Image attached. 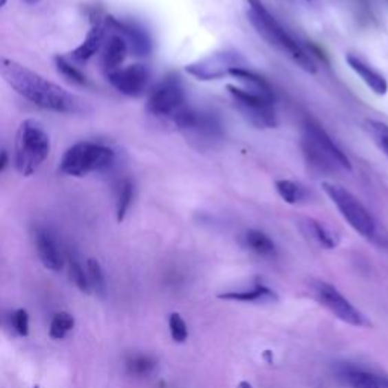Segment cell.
I'll return each instance as SVG.
<instances>
[{"mask_svg": "<svg viewBox=\"0 0 388 388\" xmlns=\"http://www.w3.org/2000/svg\"><path fill=\"white\" fill-rule=\"evenodd\" d=\"M185 107L184 88L177 78L164 79L149 96L147 111L158 117L173 118Z\"/></svg>", "mask_w": 388, "mask_h": 388, "instance_id": "10", "label": "cell"}, {"mask_svg": "<svg viewBox=\"0 0 388 388\" xmlns=\"http://www.w3.org/2000/svg\"><path fill=\"white\" fill-rule=\"evenodd\" d=\"M335 376L347 388H380L379 375L354 363H338L334 367Z\"/></svg>", "mask_w": 388, "mask_h": 388, "instance_id": "14", "label": "cell"}, {"mask_svg": "<svg viewBox=\"0 0 388 388\" xmlns=\"http://www.w3.org/2000/svg\"><path fill=\"white\" fill-rule=\"evenodd\" d=\"M228 91L230 97H233L237 109L255 128L270 129L278 125L273 96L249 91V89L230 84L228 85Z\"/></svg>", "mask_w": 388, "mask_h": 388, "instance_id": "7", "label": "cell"}, {"mask_svg": "<svg viewBox=\"0 0 388 388\" xmlns=\"http://www.w3.org/2000/svg\"><path fill=\"white\" fill-rule=\"evenodd\" d=\"M6 164H8V153L5 151H0V171L6 167Z\"/></svg>", "mask_w": 388, "mask_h": 388, "instance_id": "33", "label": "cell"}, {"mask_svg": "<svg viewBox=\"0 0 388 388\" xmlns=\"http://www.w3.org/2000/svg\"><path fill=\"white\" fill-rule=\"evenodd\" d=\"M5 5H6V0H0V8H3Z\"/></svg>", "mask_w": 388, "mask_h": 388, "instance_id": "36", "label": "cell"}, {"mask_svg": "<svg viewBox=\"0 0 388 388\" xmlns=\"http://www.w3.org/2000/svg\"><path fill=\"white\" fill-rule=\"evenodd\" d=\"M74 327V317L69 312H58L52 320L50 337L54 340H63Z\"/></svg>", "mask_w": 388, "mask_h": 388, "instance_id": "27", "label": "cell"}, {"mask_svg": "<svg viewBox=\"0 0 388 388\" xmlns=\"http://www.w3.org/2000/svg\"><path fill=\"white\" fill-rule=\"evenodd\" d=\"M35 388H40V387H35Z\"/></svg>", "mask_w": 388, "mask_h": 388, "instance_id": "37", "label": "cell"}, {"mask_svg": "<svg viewBox=\"0 0 388 388\" xmlns=\"http://www.w3.org/2000/svg\"><path fill=\"white\" fill-rule=\"evenodd\" d=\"M274 188L283 202L290 205L301 204L307 197V191L303 186L294 181H290V179H278L274 182Z\"/></svg>", "mask_w": 388, "mask_h": 388, "instance_id": "23", "label": "cell"}, {"mask_svg": "<svg viewBox=\"0 0 388 388\" xmlns=\"http://www.w3.org/2000/svg\"><path fill=\"white\" fill-rule=\"evenodd\" d=\"M173 120L179 129L197 141H213L222 136L219 118L211 113H204L185 105L173 117Z\"/></svg>", "mask_w": 388, "mask_h": 388, "instance_id": "9", "label": "cell"}, {"mask_svg": "<svg viewBox=\"0 0 388 388\" xmlns=\"http://www.w3.org/2000/svg\"><path fill=\"white\" fill-rule=\"evenodd\" d=\"M229 76H233L235 80L240 82L241 85L238 87H241L244 89H249V91H255L266 96H273L270 85H268L263 78L258 76L257 73L250 72L249 69H244V67H235V69L229 72Z\"/></svg>", "mask_w": 388, "mask_h": 388, "instance_id": "22", "label": "cell"}, {"mask_svg": "<svg viewBox=\"0 0 388 388\" xmlns=\"http://www.w3.org/2000/svg\"><path fill=\"white\" fill-rule=\"evenodd\" d=\"M365 126H367L370 137L379 147V151L388 158V125L378 120H367Z\"/></svg>", "mask_w": 388, "mask_h": 388, "instance_id": "28", "label": "cell"}, {"mask_svg": "<svg viewBox=\"0 0 388 388\" xmlns=\"http://www.w3.org/2000/svg\"><path fill=\"white\" fill-rule=\"evenodd\" d=\"M235 67H243L241 59L234 52H219L199 61L188 64L185 70L199 80H217L229 76V72Z\"/></svg>", "mask_w": 388, "mask_h": 388, "instance_id": "11", "label": "cell"}, {"mask_svg": "<svg viewBox=\"0 0 388 388\" xmlns=\"http://www.w3.org/2000/svg\"><path fill=\"white\" fill-rule=\"evenodd\" d=\"M50 152L49 136L35 120L20 125L16 143V166L21 176H32Z\"/></svg>", "mask_w": 388, "mask_h": 388, "instance_id": "4", "label": "cell"}, {"mask_svg": "<svg viewBox=\"0 0 388 388\" xmlns=\"http://www.w3.org/2000/svg\"><path fill=\"white\" fill-rule=\"evenodd\" d=\"M14 330L17 331L20 337H28L29 335V316L26 310H17L12 314Z\"/></svg>", "mask_w": 388, "mask_h": 388, "instance_id": "32", "label": "cell"}, {"mask_svg": "<svg viewBox=\"0 0 388 388\" xmlns=\"http://www.w3.org/2000/svg\"><path fill=\"white\" fill-rule=\"evenodd\" d=\"M107 36V28L105 25H102L100 21H94L93 29L88 32L85 36V40L82 41L79 46L72 52V56L74 61L85 63L88 59H91L97 52L103 47V43H105Z\"/></svg>", "mask_w": 388, "mask_h": 388, "instance_id": "17", "label": "cell"}, {"mask_svg": "<svg viewBox=\"0 0 388 388\" xmlns=\"http://www.w3.org/2000/svg\"><path fill=\"white\" fill-rule=\"evenodd\" d=\"M87 274H88L91 290L94 288L97 291V294L105 297V294H107V279H105V273H103L99 261L94 259V258H89L87 261Z\"/></svg>", "mask_w": 388, "mask_h": 388, "instance_id": "26", "label": "cell"}, {"mask_svg": "<svg viewBox=\"0 0 388 388\" xmlns=\"http://www.w3.org/2000/svg\"><path fill=\"white\" fill-rule=\"evenodd\" d=\"M133 200V184L129 179H125L118 184L117 190V222H123L126 214H128L129 208Z\"/></svg>", "mask_w": 388, "mask_h": 388, "instance_id": "25", "label": "cell"}, {"mask_svg": "<svg viewBox=\"0 0 388 388\" xmlns=\"http://www.w3.org/2000/svg\"><path fill=\"white\" fill-rule=\"evenodd\" d=\"M346 63L349 64L350 69H352L358 76L361 78V80L371 89L373 93L378 96H385L388 93L387 79L378 70L373 69L371 65L363 61L361 58H358L355 55H347Z\"/></svg>", "mask_w": 388, "mask_h": 388, "instance_id": "16", "label": "cell"}, {"mask_svg": "<svg viewBox=\"0 0 388 388\" xmlns=\"http://www.w3.org/2000/svg\"><path fill=\"white\" fill-rule=\"evenodd\" d=\"M301 226L303 233L307 234L311 240H314L319 246H322L325 249H335L340 243V237L335 234L332 229H330L326 225H323L322 222L316 219H303Z\"/></svg>", "mask_w": 388, "mask_h": 388, "instance_id": "20", "label": "cell"}, {"mask_svg": "<svg viewBox=\"0 0 388 388\" xmlns=\"http://www.w3.org/2000/svg\"><path fill=\"white\" fill-rule=\"evenodd\" d=\"M156 360L152 355H133L131 356L128 361H126V369H128V373L132 376L137 378H144L149 376L151 373H153V370L156 369Z\"/></svg>", "mask_w": 388, "mask_h": 388, "instance_id": "24", "label": "cell"}, {"mask_svg": "<svg viewBox=\"0 0 388 388\" xmlns=\"http://www.w3.org/2000/svg\"><path fill=\"white\" fill-rule=\"evenodd\" d=\"M69 266H70V278L74 283H76V287L82 291V293H85V294L91 293V285H89L88 274L85 273L84 267H82L78 258L73 257L72 253L69 257Z\"/></svg>", "mask_w": 388, "mask_h": 388, "instance_id": "29", "label": "cell"}, {"mask_svg": "<svg viewBox=\"0 0 388 388\" xmlns=\"http://www.w3.org/2000/svg\"><path fill=\"white\" fill-rule=\"evenodd\" d=\"M116 161V152L103 144L82 141L72 146L59 162L64 175L82 177L96 171L108 170Z\"/></svg>", "mask_w": 388, "mask_h": 388, "instance_id": "5", "label": "cell"}, {"mask_svg": "<svg viewBox=\"0 0 388 388\" xmlns=\"http://www.w3.org/2000/svg\"><path fill=\"white\" fill-rule=\"evenodd\" d=\"M170 335L175 343H185L188 338V327H186L185 320L179 312H171L169 317Z\"/></svg>", "mask_w": 388, "mask_h": 388, "instance_id": "31", "label": "cell"}, {"mask_svg": "<svg viewBox=\"0 0 388 388\" xmlns=\"http://www.w3.org/2000/svg\"><path fill=\"white\" fill-rule=\"evenodd\" d=\"M237 388H252V384L248 382V380H241V382L238 384Z\"/></svg>", "mask_w": 388, "mask_h": 388, "instance_id": "35", "label": "cell"}, {"mask_svg": "<svg viewBox=\"0 0 388 388\" xmlns=\"http://www.w3.org/2000/svg\"><path fill=\"white\" fill-rule=\"evenodd\" d=\"M380 388H388V376H379Z\"/></svg>", "mask_w": 388, "mask_h": 388, "instance_id": "34", "label": "cell"}, {"mask_svg": "<svg viewBox=\"0 0 388 388\" xmlns=\"http://www.w3.org/2000/svg\"><path fill=\"white\" fill-rule=\"evenodd\" d=\"M128 43L125 41L122 35L113 34L108 40H105V43H103L102 61L107 73L120 69L126 56H128Z\"/></svg>", "mask_w": 388, "mask_h": 388, "instance_id": "18", "label": "cell"}, {"mask_svg": "<svg viewBox=\"0 0 388 388\" xmlns=\"http://www.w3.org/2000/svg\"><path fill=\"white\" fill-rule=\"evenodd\" d=\"M244 246L250 252L257 253L258 257L263 258H273L276 255V244L270 237L264 234L263 230L249 229L243 235Z\"/></svg>", "mask_w": 388, "mask_h": 388, "instance_id": "21", "label": "cell"}, {"mask_svg": "<svg viewBox=\"0 0 388 388\" xmlns=\"http://www.w3.org/2000/svg\"><path fill=\"white\" fill-rule=\"evenodd\" d=\"M34 241L44 267L54 272L61 270L64 267V257L50 230L44 228H36L34 230Z\"/></svg>", "mask_w": 388, "mask_h": 388, "instance_id": "15", "label": "cell"}, {"mask_svg": "<svg viewBox=\"0 0 388 388\" xmlns=\"http://www.w3.org/2000/svg\"><path fill=\"white\" fill-rule=\"evenodd\" d=\"M302 146L308 164L320 173L337 169L352 170V164H350L347 155L335 144L327 132L316 122L307 120L303 125Z\"/></svg>", "mask_w": 388, "mask_h": 388, "instance_id": "3", "label": "cell"}, {"mask_svg": "<svg viewBox=\"0 0 388 388\" xmlns=\"http://www.w3.org/2000/svg\"><path fill=\"white\" fill-rule=\"evenodd\" d=\"M105 28L111 29L114 34L122 35L125 41L128 43V47L136 55L146 56L151 52V40H149L147 34L141 28L132 23H126V21L117 20L114 17L105 19Z\"/></svg>", "mask_w": 388, "mask_h": 388, "instance_id": "13", "label": "cell"}, {"mask_svg": "<svg viewBox=\"0 0 388 388\" xmlns=\"http://www.w3.org/2000/svg\"><path fill=\"white\" fill-rule=\"evenodd\" d=\"M246 2L249 3V21L264 40H267L276 49H279L282 54H285L302 70L311 74L317 72L314 59L278 23V20L266 10L261 0H246Z\"/></svg>", "mask_w": 388, "mask_h": 388, "instance_id": "2", "label": "cell"}, {"mask_svg": "<svg viewBox=\"0 0 388 388\" xmlns=\"http://www.w3.org/2000/svg\"><path fill=\"white\" fill-rule=\"evenodd\" d=\"M109 84L125 96L137 97L144 93L149 84V72L144 65L132 64L107 73Z\"/></svg>", "mask_w": 388, "mask_h": 388, "instance_id": "12", "label": "cell"}, {"mask_svg": "<svg viewBox=\"0 0 388 388\" xmlns=\"http://www.w3.org/2000/svg\"><path fill=\"white\" fill-rule=\"evenodd\" d=\"M322 188L331 202L337 206L341 217L361 237L373 240L376 237V222L360 200L345 186L335 182H322Z\"/></svg>", "mask_w": 388, "mask_h": 388, "instance_id": "6", "label": "cell"}, {"mask_svg": "<svg viewBox=\"0 0 388 388\" xmlns=\"http://www.w3.org/2000/svg\"><path fill=\"white\" fill-rule=\"evenodd\" d=\"M55 63H56L58 72L61 73L64 78H67L69 80L74 82V84H79V85H85L87 84V76H85V74L82 73L78 69V67H74L70 61H67L65 58L56 56L55 58Z\"/></svg>", "mask_w": 388, "mask_h": 388, "instance_id": "30", "label": "cell"}, {"mask_svg": "<svg viewBox=\"0 0 388 388\" xmlns=\"http://www.w3.org/2000/svg\"><path fill=\"white\" fill-rule=\"evenodd\" d=\"M0 76L21 97L43 109L72 114L82 108L76 96L10 58L0 56Z\"/></svg>", "mask_w": 388, "mask_h": 388, "instance_id": "1", "label": "cell"}, {"mask_svg": "<svg viewBox=\"0 0 388 388\" xmlns=\"http://www.w3.org/2000/svg\"><path fill=\"white\" fill-rule=\"evenodd\" d=\"M219 299L223 301H233V302H244V303H266V302H276L278 296L273 290L257 283L250 290H240V291H228V293L219 294Z\"/></svg>", "mask_w": 388, "mask_h": 388, "instance_id": "19", "label": "cell"}, {"mask_svg": "<svg viewBox=\"0 0 388 388\" xmlns=\"http://www.w3.org/2000/svg\"><path fill=\"white\" fill-rule=\"evenodd\" d=\"M312 293L317 297V301L323 305L326 310H330L332 314L350 326H369V320L365 319L363 312L355 308L350 301H347L332 283L325 281L312 282Z\"/></svg>", "mask_w": 388, "mask_h": 388, "instance_id": "8", "label": "cell"}]
</instances>
